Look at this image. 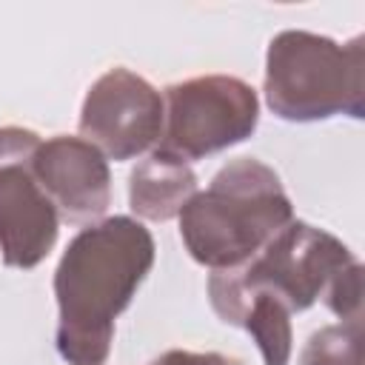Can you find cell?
Returning <instances> with one entry per match:
<instances>
[{
    "mask_svg": "<svg viewBox=\"0 0 365 365\" xmlns=\"http://www.w3.org/2000/svg\"><path fill=\"white\" fill-rule=\"evenodd\" d=\"M151 231L125 214L86 225L54 271L57 354L68 365H106L117 317L154 268Z\"/></svg>",
    "mask_w": 365,
    "mask_h": 365,
    "instance_id": "6da1fadb",
    "label": "cell"
},
{
    "mask_svg": "<svg viewBox=\"0 0 365 365\" xmlns=\"http://www.w3.org/2000/svg\"><path fill=\"white\" fill-rule=\"evenodd\" d=\"M188 257L211 271H231L257 257L294 220L279 174L257 157L225 163L180 211Z\"/></svg>",
    "mask_w": 365,
    "mask_h": 365,
    "instance_id": "7a4b0ae2",
    "label": "cell"
},
{
    "mask_svg": "<svg viewBox=\"0 0 365 365\" xmlns=\"http://www.w3.org/2000/svg\"><path fill=\"white\" fill-rule=\"evenodd\" d=\"M265 106L285 123H319L365 114V40L285 29L265 51Z\"/></svg>",
    "mask_w": 365,
    "mask_h": 365,
    "instance_id": "3957f363",
    "label": "cell"
},
{
    "mask_svg": "<svg viewBox=\"0 0 365 365\" xmlns=\"http://www.w3.org/2000/svg\"><path fill=\"white\" fill-rule=\"evenodd\" d=\"M165 120L160 151L185 163L245 143L259 125L257 91L231 74H202L163 91Z\"/></svg>",
    "mask_w": 365,
    "mask_h": 365,
    "instance_id": "277c9868",
    "label": "cell"
},
{
    "mask_svg": "<svg viewBox=\"0 0 365 365\" xmlns=\"http://www.w3.org/2000/svg\"><path fill=\"white\" fill-rule=\"evenodd\" d=\"M351 262L356 257L342 240L311 222L291 220L257 257L225 274L245 291L277 297L294 314L319 302L331 279Z\"/></svg>",
    "mask_w": 365,
    "mask_h": 365,
    "instance_id": "5b68a950",
    "label": "cell"
},
{
    "mask_svg": "<svg viewBox=\"0 0 365 365\" xmlns=\"http://www.w3.org/2000/svg\"><path fill=\"white\" fill-rule=\"evenodd\" d=\"M40 143L31 128H0V257L9 268L23 271L51 254L63 222L31 171Z\"/></svg>",
    "mask_w": 365,
    "mask_h": 365,
    "instance_id": "8992f818",
    "label": "cell"
},
{
    "mask_svg": "<svg viewBox=\"0 0 365 365\" xmlns=\"http://www.w3.org/2000/svg\"><path fill=\"white\" fill-rule=\"evenodd\" d=\"M163 94L131 68L114 66L86 91L80 137L106 160H134L163 137Z\"/></svg>",
    "mask_w": 365,
    "mask_h": 365,
    "instance_id": "52a82bcc",
    "label": "cell"
},
{
    "mask_svg": "<svg viewBox=\"0 0 365 365\" xmlns=\"http://www.w3.org/2000/svg\"><path fill=\"white\" fill-rule=\"evenodd\" d=\"M31 171L66 222H100L111 205L108 160L83 137L57 134L43 140L31 160Z\"/></svg>",
    "mask_w": 365,
    "mask_h": 365,
    "instance_id": "ba28073f",
    "label": "cell"
},
{
    "mask_svg": "<svg viewBox=\"0 0 365 365\" xmlns=\"http://www.w3.org/2000/svg\"><path fill=\"white\" fill-rule=\"evenodd\" d=\"M208 302L225 325L251 334L265 365L291 362V348H294L291 311L277 297L245 291L225 271H214L208 277Z\"/></svg>",
    "mask_w": 365,
    "mask_h": 365,
    "instance_id": "9c48e42d",
    "label": "cell"
},
{
    "mask_svg": "<svg viewBox=\"0 0 365 365\" xmlns=\"http://www.w3.org/2000/svg\"><path fill=\"white\" fill-rule=\"evenodd\" d=\"M197 191V174L191 163L160 148L140 160L128 174V205L140 220L148 222L180 217V211Z\"/></svg>",
    "mask_w": 365,
    "mask_h": 365,
    "instance_id": "30bf717a",
    "label": "cell"
},
{
    "mask_svg": "<svg viewBox=\"0 0 365 365\" xmlns=\"http://www.w3.org/2000/svg\"><path fill=\"white\" fill-rule=\"evenodd\" d=\"M299 365H362V322H336L314 331Z\"/></svg>",
    "mask_w": 365,
    "mask_h": 365,
    "instance_id": "8fae6325",
    "label": "cell"
},
{
    "mask_svg": "<svg viewBox=\"0 0 365 365\" xmlns=\"http://www.w3.org/2000/svg\"><path fill=\"white\" fill-rule=\"evenodd\" d=\"M322 299L328 311L339 317V322H362V265L359 259L342 268L331 279Z\"/></svg>",
    "mask_w": 365,
    "mask_h": 365,
    "instance_id": "7c38bea8",
    "label": "cell"
},
{
    "mask_svg": "<svg viewBox=\"0 0 365 365\" xmlns=\"http://www.w3.org/2000/svg\"><path fill=\"white\" fill-rule=\"evenodd\" d=\"M148 365H245L237 356L220 354V351H185V348H171L154 356Z\"/></svg>",
    "mask_w": 365,
    "mask_h": 365,
    "instance_id": "4fadbf2b",
    "label": "cell"
}]
</instances>
